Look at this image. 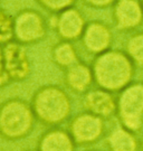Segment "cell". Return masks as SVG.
Here are the masks:
<instances>
[{"label": "cell", "mask_w": 143, "mask_h": 151, "mask_svg": "<svg viewBox=\"0 0 143 151\" xmlns=\"http://www.w3.org/2000/svg\"><path fill=\"white\" fill-rule=\"evenodd\" d=\"M2 54L6 70L11 83L26 81L32 73V63L25 46L12 40L2 45Z\"/></svg>", "instance_id": "obj_7"}, {"label": "cell", "mask_w": 143, "mask_h": 151, "mask_svg": "<svg viewBox=\"0 0 143 151\" xmlns=\"http://www.w3.org/2000/svg\"><path fill=\"white\" fill-rule=\"evenodd\" d=\"M29 151H37V150H29Z\"/></svg>", "instance_id": "obj_23"}, {"label": "cell", "mask_w": 143, "mask_h": 151, "mask_svg": "<svg viewBox=\"0 0 143 151\" xmlns=\"http://www.w3.org/2000/svg\"><path fill=\"white\" fill-rule=\"evenodd\" d=\"M68 131L78 146L94 143L103 135L104 119L85 111L76 114L72 119Z\"/></svg>", "instance_id": "obj_6"}, {"label": "cell", "mask_w": 143, "mask_h": 151, "mask_svg": "<svg viewBox=\"0 0 143 151\" xmlns=\"http://www.w3.org/2000/svg\"><path fill=\"white\" fill-rule=\"evenodd\" d=\"M30 105L38 122L47 127H58L72 114L73 103L69 94L59 85H42L34 92Z\"/></svg>", "instance_id": "obj_2"}, {"label": "cell", "mask_w": 143, "mask_h": 151, "mask_svg": "<svg viewBox=\"0 0 143 151\" xmlns=\"http://www.w3.org/2000/svg\"><path fill=\"white\" fill-rule=\"evenodd\" d=\"M0 4H1V0H0Z\"/></svg>", "instance_id": "obj_24"}, {"label": "cell", "mask_w": 143, "mask_h": 151, "mask_svg": "<svg viewBox=\"0 0 143 151\" xmlns=\"http://www.w3.org/2000/svg\"><path fill=\"white\" fill-rule=\"evenodd\" d=\"M44 10L50 14H59L68 8L74 7L77 0H35Z\"/></svg>", "instance_id": "obj_18"}, {"label": "cell", "mask_w": 143, "mask_h": 151, "mask_svg": "<svg viewBox=\"0 0 143 151\" xmlns=\"http://www.w3.org/2000/svg\"><path fill=\"white\" fill-rule=\"evenodd\" d=\"M107 145L110 151H137V140L133 135L132 131L123 128L115 129L112 132L109 139Z\"/></svg>", "instance_id": "obj_15"}, {"label": "cell", "mask_w": 143, "mask_h": 151, "mask_svg": "<svg viewBox=\"0 0 143 151\" xmlns=\"http://www.w3.org/2000/svg\"><path fill=\"white\" fill-rule=\"evenodd\" d=\"M11 81L9 76L7 74V70L5 67V62H4V54H2V45H0V88L7 86L10 84Z\"/></svg>", "instance_id": "obj_19"}, {"label": "cell", "mask_w": 143, "mask_h": 151, "mask_svg": "<svg viewBox=\"0 0 143 151\" xmlns=\"http://www.w3.org/2000/svg\"><path fill=\"white\" fill-rule=\"evenodd\" d=\"M116 102V113L123 127L132 132L140 129L143 122V84L127 85Z\"/></svg>", "instance_id": "obj_4"}, {"label": "cell", "mask_w": 143, "mask_h": 151, "mask_svg": "<svg viewBox=\"0 0 143 151\" xmlns=\"http://www.w3.org/2000/svg\"><path fill=\"white\" fill-rule=\"evenodd\" d=\"M83 1L85 5L95 9H104L110 6H113L116 2V0H83Z\"/></svg>", "instance_id": "obj_20"}, {"label": "cell", "mask_w": 143, "mask_h": 151, "mask_svg": "<svg viewBox=\"0 0 143 151\" xmlns=\"http://www.w3.org/2000/svg\"><path fill=\"white\" fill-rule=\"evenodd\" d=\"M80 39L84 48L88 53L100 55L110 49L113 40V34L111 28L105 22L93 20L87 22Z\"/></svg>", "instance_id": "obj_9"}, {"label": "cell", "mask_w": 143, "mask_h": 151, "mask_svg": "<svg viewBox=\"0 0 143 151\" xmlns=\"http://www.w3.org/2000/svg\"><path fill=\"white\" fill-rule=\"evenodd\" d=\"M64 82L65 85L76 94L88 92L92 83L94 82L92 67L82 60L77 62L64 70Z\"/></svg>", "instance_id": "obj_12"}, {"label": "cell", "mask_w": 143, "mask_h": 151, "mask_svg": "<svg viewBox=\"0 0 143 151\" xmlns=\"http://www.w3.org/2000/svg\"><path fill=\"white\" fill-rule=\"evenodd\" d=\"M141 4H142V7H143V0H141Z\"/></svg>", "instance_id": "obj_21"}, {"label": "cell", "mask_w": 143, "mask_h": 151, "mask_svg": "<svg viewBox=\"0 0 143 151\" xmlns=\"http://www.w3.org/2000/svg\"><path fill=\"white\" fill-rule=\"evenodd\" d=\"M126 54L134 63L143 65V32L130 37L126 43Z\"/></svg>", "instance_id": "obj_17"}, {"label": "cell", "mask_w": 143, "mask_h": 151, "mask_svg": "<svg viewBox=\"0 0 143 151\" xmlns=\"http://www.w3.org/2000/svg\"><path fill=\"white\" fill-rule=\"evenodd\" d=\"M15 40V18L0 8V45Z\"/></svg>", "instance_id": "obj_16"}, {"label": "cell", "mask_w": 143, "mask_h": 151, "mask_svg": "<svg viewBox=\"0 0 143 151\" xmlns=\"http://www.w3.org/2000/svg\"><path fill=\"white\" fill-rule=\"evenodd\" d=\"M30 103L20 97H10L0 104V137L19 141L32 133L36 122Z\"/></svg>", "instance_id": "obj_3"}, {"label": "cell", "mask_w": 143, "mask_h": 151, "mask_svg": "<svg viewBox=\"0 0 143 151\" xmlns=\"http://www.w3.org/2000/svg\"><path fill=\"white\" fill-rule=\"evenodd\" d=\"M52 58L55 64L63 70H67L77 62H80V57L77 50L72 42L60 40L52 48Z\"/></svg>", "instance_id": "obj_14"}, {"label": "cell", "mask_w": 143, "mask_h": 151, "mask_svg": "<svg viewBox=\"0 0 143 151\" xmlns=\"http://www.w3.org/2000/svg\"><path fill=\"white\" fill-rule=\"evenodd\" d=\"M15 18V40L19 44L34 45L47 36L49 27L47 19L40 11L32 8H24L14 16Z\"/></svg>", "instance_id": "obj_5"}, {"label": "cell", "mask_w": 143, "mask_h": 151, "mask_svg": "<svg viewBox=\"0 0 143 151\" xmlns=\"http://www.w3.org/2000/svg\"><path fill=\"white\" fill-rule=\"evenodd\" d=\"M75 143L69 131L53 127L44 132L37 145V151H75Z\"/></svg>", "instance_id": "obj_13"}, {"label": "cell", "mask_w": 143, "mask_h": 151, "mask_svg": "<svg viewBox=\"0 0 143 151\" xmlns=\"http://www.w3.org/2000/svg\"><path fill=\"white\" fill-rule=\"evenodd\" d=\"M83 104L85 111L101 116L103 119L111 118L113 114L116 113V100L112 95L111 92L105 91L100 87L86 92Z\"/></svg>", "instance_id": "obj_11"}, {"label": "cell", "mask_w": 143, "mask_h": 151, "mask_svg": "<svg viewBox=\"0 0 143 151\" xmlns=\"http://www.w3.org/2000/svg\"><path fill=\"white\" fill-rule=\"evenodd\" d=\"M91 151H98V150H91Z\"/></svg>", "instance_id": "obj_22"}, {"label": "cell", "mask_w": 143, "mask_h": 151, "mask_svg": "<svg viewBox=\"0 0 143 151\" xmlns=\"http://www.w3.org/2000/svg\"><path fill=\"white\" fill-rule=\"evenodd\" d=\"M52 28L62 40L74 42L82 38L87 22L77 8L72 7L55 15Z\"/></svg>", "instance_id": "obj_8"}, {"label": "cell", "mask_w": 143, "mask_h": 151, "mask_svg": "<svg viewBox=\"0 0 143 151\" xmlns=\"http://www.w3.org/2000/svg\"><path fill=\"white\" fill-rule=\"evenodd\" d=\"M133 62L121 50H106L96 55L92 65L96 85L109 92H119L130 85L134 74Z\"/></svg>", "instance_id": "obj_1"}, {"label": "cell", "mask_w": 143, "mask_h": 151, "mask_svg": "<svg viewBox=\"0 0 143 151\" xmlns=\"http://www.w3.org/2000/svg\"><path fill=\"white\" fill-rule=\"evenodd\" d=\"M112 16L114 25L121 30H131L143 22V7L139 0H116Z\"/></svg>", "instance_id": "obj_10"}]
</instances>
